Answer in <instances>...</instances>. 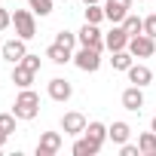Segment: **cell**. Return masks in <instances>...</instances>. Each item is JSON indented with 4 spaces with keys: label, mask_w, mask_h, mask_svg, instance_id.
<instances>
[{
    "label": "cell",
    "mask_w": 156,
    "mask_h": 156,
    "mask_svg": "<svg viewBox=\"0 0 156 156\" xmlns=\"http://www.w3.org/2000/svg\"><path fill=\"white\" fill-rule=\"evenodd\" d=\"M37 110H40V95L31 92V89H22V95H19L16 104H12V113H16L19 119H34Z\"/></svg>",
    "instance_id": "cell-1"
},
{
    "label": "cell",
    "mask_w": 156,
    "mask_h": 156,
    "mask_svg": "<svg viewBox=\"0 0 156 156\" xmlns=\"http://www.w3.org/2000/svg\"><path fill=\"white\" fill-rule=\"evenodd\" d=\"M12 25H16V34H19L22 40H31V37L37 34L34 12H28V9H16V16H12Z\"/></svg>",
    "instance_id": "cell-2"
},
{
    "label": "cell",
    "mask_w": 156,
    "mask_h": 156,
    "mask_svg": "<svg viewBox=\"0 0 156 156\" xmlns=\"http://www.w3.org/2000/svg\"><path fill=\"white\" fill-rule=\"evenodd\" d=\"M73 61H76V67H80V70L95 73V70L101 67V52H98V49H92V46H83L80 52L73 55Z\"/></svg>",
    "instance_id": "cell-3"
},
{
    "label": "cell",
    "mask_w": 156,
    "mask_h": 156,
    "mask_svg": "<svg viewBox=\"0 0 156 156\" xmlns=\"http://www.w3.org/2000/svg\"><path fill=\"white\" fill-rule=\"evenodd\" d=\"M129 52H132L135 58H150V55L156 52V40L147 37V34H138V37L129 40Z\"/></svg>",
    "instance_id": "cell-4"
},
{
    "label": "cell",
    "mask_w": 156,
    "mask_h": 156,
    "mask_svg": "<svg viewBox=\"0 0 156 156\" xmlns=\"http://www.w3.org/2000/svg\"><path fill=\"white\" fill-rule=\"evenodd\" d=\"M58 150H61V135H58V132L40 135V141H37V156H55Z\"/></svg>",
    "instance_id": "cell-5"
},
{
    "label": "cell",
    "mask_w": 156,
    "mask_h": 156,
    "mask_svg": "<svg viewBox=\"0 0 156 156\" xmlns=\"http://www.w3.org/2000/svg\"><path fill=\"white\" fill-rule=\"evenodd\" d=\"M129 6H132V0H104V16L110 22H122L129 16Z\"/></svg>",
    "instance_id": "cell-6"
},
{
    "label": "cell",
    "mask_w": 156,
    "mask_h": 156,
    "mask_svg": "<svg viewBox=\"0 0 156 156\" xmlns=\"http://www.w3.org/2000/svg\"><path fill=\"white\" fill-rule=\"evenodd\" d=\"M80 43H83V46H92V49H98V52L107 46L104 37H101V31H98L95 25H89V22H86V28L80 31Z\"/></svg>",
    "instance_id": "cell-7"
},
{
    "label": "cell",
    "mask_w": 156,
    "mask_h": 156,
    "mask_svg": "<svg viewBox=\"0 0 156 156\" xmlns=\"http://www.w3.org/2000/svg\"><path fill=\"white\" fill-rule=\"evenodd\" d=\"M25 55H28V49H25V40H22V37H19V40H9V43H3V58H6L9 64H19Z\"/></svg>",
    "instance_id": "cell-8"
},
{
    "label": "cell",
    "mask_w": 156,
    "mask_h": 156,
    "mask_svg": "<svg viewBox=\"0 0 156 156\" xmlns=\"http://www.w3.org/2000/svg\"><path fill=\"white\" fill-rule=\"evenodd\" d=\"M61 129H64V135H80V132H86V116L83 113H64Z\"/></svg>",
    "instance_id": "cell-9"
},
{
    "label": "cell",
    "mask_w": 156,
    "mask_h": 156,
    "mask_svg": "<svg viewBox=\"0 0 156 156\" xmlns=\"http://www.w3.org/2000/svg\"><path fill=\"white\" fill-rule=\"evenodd\" d=\"M70 95H73V89H70L67 80H61V76L49 80V98H52V101H67Z\"/></svg>",
    "instance_id": "cell-10"
},
{
    "label": "cell",
    "mask_w": 156,
    "mask_h": 156,
    "mask_svg": "<svg viewBox=\"0 0 156 156\" xmlns=\"http://www.w3.org/2000/svg\"><path fill=\"white\" fill-rule=\"evenodd\" d=\"M129 34H126V28H113L107 37H104V43H107V49L110 52H119V49H129Z\"/></svg>",
    "instance_id": "cell-11"
},
{
    "label": "cell",
    "mask_w": 156,
    "mask_h": 156,
    "mask_svg": "<svg viewBox=\"0 0 156 156\" xmlns=\"http://www.w3.org/2000/svg\"><path fill=\"white\" fill-rule=\"evenodd\" d=\"M122 107L126 110H141L144 107V92H141V86H129L126 92H122Z\"/></svg>",
    "instance_id": "cell-12"
},
{
    "label": "cell",
    "mask_w": 156,
    "mask_h": 156,
    "mask_svg": "<svg viewBox=\"0 0 156 156\" xmlns=\"http://www.w3.org/2000/svg\"><path fill=\"white\" fill-rule=\"evenodd\" d=\"M46 58H49V61H55V64H67V61H73L70 49H67V46H58V43H52V46L46 49Z\"/></svg>",
    "instance_id": "cell-13"
},
{
    "label": "cell",
    "mask_w": 156,
    "mask_h": 156,
    "mask_svg": "<svg viewBox=\"0 0 156 156\" xmlns=\"http://www.w3.org/2000/svg\"><path fill=\"white\" fill-rule=\"evenodd\" d=\"M129 80H132L135 86H147V83L153 80V73H150V67H144V64H132V67H129Z\"/></svg>",
    "instance_id": "cell-14"
},
{
    "label": "cell",
    "mask_w": 156,
    "mask_h": 156,
    "mask_svg": "<svg viewBox=\"0 0 156 156\" xmlns=\"http://www.w3.org/2000/svg\"><path fill=\"white\" fill-rule=\"evenodd\" d=\"M12 83H16V86H22V89H28V86L34 83V70H31V67H25V64L19 61V64H16V70H12Z\"/></svg>",
    "instance_id": "cell-15"
},
{
    "label": "cell",
    "mask_w": 156,
    "mask_h": 156,
    "mask_svg": "<svg viewBox=\"0 0 156 156\" xmlns=\"http://www.w3.org/2000/svg\"><path fill=\"white\" fill-rule=\"evenodd\" d=\"M129 135H132V129H129L126 122H113V126L107 129V138H110L113 144H119V147H122V144L129 141Z\"/></svg>",
    "instance_id": "cell-16"
},
{
    "label": "cell",
    "mask_w": 156,
    "mask_h": 156,
    "mask_svg": "<svg viewBox=\"0 0 156 156\" xmlns=\"http://www.w3.org/2000/svg\"><path fill=\"white\" fill-rule=\"evenodd\" d=\"M86 138H89L95 147H101V144H104V138H107V129H104L101 122H89V126H86Z\"/></svg>",
    "instance_id": "cell-17"
},
{
    "label": "cell",
    "mask_w": 156,
    "mask_h": 156,
    "mask_svg": "<svg viewBox=\"0 0 156 156\" xmlns=\"http://www.w3.org/2000/svg\"><path fill=\"white\" fill-rule=\"evenodd\" d=\"M138 147H141V156H156V132H147L138 138Z\"/></svg>",
    "instance_id": "cell-18"
},
{
    "label": "cell",
    "mask_w": 156,
    "mask_h": 156,
    "mask_svg": "<svg viewBox=\"0 0 156 156\" xmlns=\"http://www.w3.org/2000/svg\"><path fill=\"white\" fill-rule=\"evenodd\" d=\"M122 28H126L129 37H138V34H144V19H138V16H126V19H122Z\"/></svg>",
    "instance_id": "cell-19"
},
{
    "label": "cell",
    "mask_w": 156,
    "mask_h": 156,
    "mask_svg": "<svg viewBox=\"0 0 156 156\" xmlns=\"http://www.w3.org/2000/svg\"><path fill=\"white\" fill-rule=\"evenodd\" d=\"M98 150H101V147H95L89 138H83V141H76V144H73V153H76V156H95Z\"/></svg>",
    "instance_id": "cell-20"
},
{
    "label": "cell",
    "mask_w": 156,
    "mask_h": 156,
    "mask_svg": "<svg viewBox=\"0 0 156 156\" xmlns=\"http://www.w3.org/2000/svg\"><path fill=\"white\" fill-rule=\"evenodd\" d=\"M110 61H113V67H116V70H129V67H132V52L119 49V52H113V58H110Z\"/></svg>",
    "instance_id": "cell-21"
},
{
    "label": "cell",
    "mask_w": 156,
    "mask_h": 156,
    "mask_svg": "<svg viewBox=\"0 0 156 156\" xmlns=\"http://www.w3.org/2000/svg\"><path fill=\"white\" fill-rule=\"evenodd\" d=\"M101 19H107V16H104V9H101L98 3H89V6H86V22H89V25H98Z\"/></svg>",
    "instance_id": "cell-22"
},
{
    "label": "cell",
    "mask_w": 156,
    "mask_h": 156,
    "mask_svg": "<svg viewBox=\"0 0 156 156\" xmlns=\"http://www.w3.org/2000/svg\"><path fill=\"white\" fill-rule=\"evenodd\" d=\"M16 113H0V132H6V135H12L16 132Z\"/></svg>",
    "instance_id": "cell-23"
},
{
    "label": "cell",
    "mask_w": 156,
    "mask_h": 156,
    "mask_svg": "<svg viewBox=\"0 0 156 156\" xmlns=\"http://www.w3.org/2000/svg\"><path fill=\"white\" fill-rule=\"evenodd\" d=\"M31 9L37 16H49L52 12V0H31Z\"/></svg>",
    "instance_id": "cell-24"
},
{
    "label": "cell",
    "mask_w": 156,
    "mask_h": 156,
    "mask_svg": "<svg viewBox=\"0 0 156 156\" xmlns=\"http://www.w3.org/2000/svg\"><path fill=\"white\" fill-rule=\"evenodd\" d=\"M55 43H58V46H67V49H73L76 37H73L70 31H58V34H55Z\"/></svg>",
    "instance_id": "cell-25"
},
{
    "label": "cell",
    "mask_w": 156,
    "mask_h": 156,
    "mask_svg": "<svg viewBox=\"0 0 156 156\" xmlns=\"http://www.w3.org/2000/svg\"><path fill=\"white\" fill-rule=\"evenodd\" d=\"M144 34H147V37H153V40H156V12H153V16H147V19H144Z\"/></svg>",
    "instance_id": "cell-26"
},
{
    "label": "cell",
    "mask_w": 156,
    "mask_h": 156,
    "mask_svg": "<svg viewBox=\"0 0 156 156\" xmlns=\"http://www.w3.org/2000/svg\"><path fill=\"white\" fill-rule=\"evenodd\" d=\"M22 64H25V67H31V70L37 73V70H40V55H25V58H22Z\"/></svg>",
    "instance_id": "cell-27"
},
{
    "label": "cell",
    "mask_w": 156,
    "mask_h": 156,
    "mask_svg": "<svg viewBox=\"0 0 156 156\" xmlns=\"http://www.w3.org/2000/svg\"><path fill=\"white\" fill-rule=\"evenodd\" d=\"M9 25H12V16H9L3 6H0V31H3V28H9Z\"/></svg>",
    "instance_id": "cell-28"
},
{
    "label": "cell",
    "mask_w": 156,
    "mask_h": 156,
    "mask_svg": "<svg viewBox=\"0 0 156 156\" xmlns=\"http://www.w3.org/2000/svg\"><path fill=\"white\" fill-rule=\"evenodd\" d=\"M122 156H141V147H135V144H122Z\"/></svg>",
    "instance_id": "cell-29"
},
{
    "label": "cell",
    "mask_w": 156,
    "mask_h": 156,
    "mask_svg": "<svg viewBox=\"0 0 156 156\" xmlns=\"http://www.w3.org/2000/svg\"><path fill=\"white\" fill-rule=\"evenodd\" d=\"M6 138H9V135H6V132H0V147H3V141H6Z\"/></svg>",
    "instance_id": "cell-30"
},
{
    "label": "cell",
    "mask_w": 156,
    "mask_h": 156,
    "mask_svg": "<svg viewBox=\"0 0 156 156\" xmlns=\"http://www.w3.org/2000/svg\"><path fill=\"white\" fill-rule=\"evenodd\" d=\"M83 3H86V6H89V3H98V0H83Z\"/></svg>",
    "instance_id": "cell-31"
},
{
    "label": "cell",
    "mask_w": 156,
    "mask_h": 156,
    "mask_svg": "<svg viewBox=\"0 0 156 156\" xmlns=\"http://www.w3.org/2000/svg\"><path fill=\"white\" fill-rule=\"evenodd\" d=\"M153 132H156V116H153Z\"/></svg>",
    "instance_id": "cell-32"
}]
</instances>
